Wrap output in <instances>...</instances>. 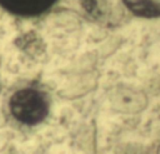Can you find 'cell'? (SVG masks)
<instances>
[{
	"label": "cell",
	"mask_w": 160,
	"mask_h": 154,
	"mask_svg": "<svg viewBox=\"0 0 160 154\" xmlns=\"http://www.w3.org/2000/svg\"><path fill=\"white\" fill-rule=\"evenodd\" d=\"M10 111L20 123L34 125L45 119L49 111V103L42 91L34 88H25L11 96Z\"/></svg>",
	"instance_id": "cell-1"
},
{
	"label": "cell",
	"mask_w": 160,
	"mask_h": 154,
	"mask_svg": "<svg viewBox=\"0 0 160 154\" xmlns=\"http://www.w3.org/2000/svg\"><path fill=\"white\" fill-rule=\"evenodd\" d=\"M58 0H0V5L19 16H35L49 10Z\"/></svg>",
	"instance_id": "cell-2"
},
{
	"label": "cell",
	"mask_w": 160,
	"mask_h": 154,
	"mask_svg": "<svg viewBox=\"0 0 160 154\" xmlns=\"http://www.w3.org/2000/svg\"><path fill=\"white\" fill-rule=\"evenodd\" d=\"M130 11L144 18L160 16V0H122Z\"/></svg>",
	"instance_id": "cell-3"
}]
</instances>
